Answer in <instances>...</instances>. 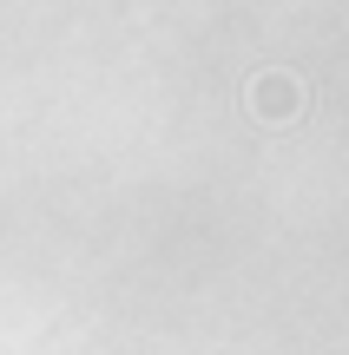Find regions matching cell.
Masks as SVG:
<instances>
[{"instance_id":"obj_1","label":"cell","mask_w":349,"mask_h":355,"mask_svg":"<svg viewBox=\"0 0 349 355\" xmlns=\"http://www.w3.org/2000/svg\"><path fill=\"white\" fill-rule=\"evenodd\" d=\"M250 105L264 112V125H284V119H297L303 86H297V79H284V73H264L257 86H250Z\"/></svg>"}]
</instances>
